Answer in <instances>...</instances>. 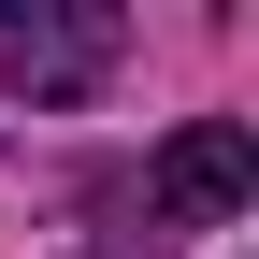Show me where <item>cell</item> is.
Masks as SVG:
<instances>
[{
    "label": "cell",
    "mask_w": 259,
    "mask_h": 259,
    "mask_svg": "<svg viewBox=\"0 0 259 259\" xmlns=\"http://www.w3.org/2000/svg\"><path fill=\"white\" fill-rule=\"evenodd\" d=\"M245 202H259V130L245 115H187L144 158V216H173V231H231Z\"/></svg>",
    "instance_id": "cell-1"
},
{
    "label": "cell",
    "mask_w": 259,
    "mask_h": 259,
    "mask_svg": "<svg viewBox=\"0 0 259 259\" xmlns=\"http://www.w3.org/2000/svg\"><path fill=\"white\" fill-rule=\"evenodd\" d=\"M115 72V15L101 0H0V87L15 101H87Z\"/></svg>",
    "instance_id": "cell-2"
}]
</instances>
